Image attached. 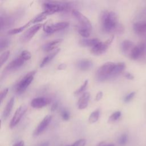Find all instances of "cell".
<instances>
[{"mask_svg":"<svg viewBox=\"0 0 146 146\" xmlns=\"http://www.w3.org/2000/svg\"><path fill=\"white\" fill-rule=\"evenodd\" d=\"M100 21L102 29L105 33L116 32L120 34L124 30L123 26L119 23L117 14L113 11H103L100 14Z\"/></svg>","mask_w":146,"mask_h":146,"instance_id":"6da1fadb","label":"cell"},{"mask_svg":"<svg viewBox=\"0 0 146 146\" xmlns=\"http://www.w3.org/2000/svg\"><path fill=\"white\" fill-rule=\"evenodd\" d=\"M116 63L108 62L102 65L97 70L96 76L99 81H105L112 78V74L115 67Z\"/></svg>","mask_w":146,"mask_h":146,"instance_id":"7a4b0ae2","label":"cell"},{"mask_svg":"<svg viewBox=\"0 0 146 146\" xmlns=\"http://www.w3.org/2000/svg\"><path fill=\"white\" fill-rule=\"evenodd\" d=\"M68 7H69V5L62 2L48 1L43 3L44 12L47 15L66 10Z\"/></svg>","mask_w":146,"mask_h":146,"instance_id":"3957f363","label":"cell"},{"mask_svg":"<svg viewBox=\"0 0 146 146\" xmlns=\"http://www.w3.org/2000/svg\"><path fill=\"white\" fill-rule=\"evenodd\" d=\"M36 73V71H31L27 73L19 82L17 86V92L21 94L31 84L34 79V76Z\"/></svg>","mask_w":146,"mask_h":146,"instance_id":"277c9868","label":"cell"},{"mask_svg":"<svg viewBox=\"0 0 146 146\" xmlns=\"http://www.w3.org/2000/svg\"><path fill=\"white\" fill-rule=\"evenodd\" d=\"M113 39V35H112L104 42H99L97 44L91 48V52L95 55H100L104 53L111 44Z\"/></svg>","mask_w":146,"mask_h":146,"instance_id":"5b68a950","label":"cell"},{"mask_svg":"<svg viewBox=\"0 0 146 146\" xmlns=\"http://www.w3.org/2000/svg\"><path fill=\"white\" fill-rule=\"evenodd\" d=\"M69 26V22H59L55 23H52L50 25H44L43 30L44 32L48 34H51L54 32L60 31L67 28Z\"/></svg>","mask_w":146,"mask_h":146,"instance_id":"8992f818","label":"cell"},{"mask_svg":"<svg viewBox=\"0 0 146 146\" xmlns=\"http://www.w3.org/2000/svg\"><path fill=\"white\" fill-rule=\"evenodd\" d=\"M72 14L78 21V22L80 24V26L86 27L90 30H91L92 25L91 22L86 16H84L80 11L76 10H73L72 11Z\"/></svg>","mask_w":146,"mask_h":146,"instance_id":"52a82bcc","label":"cell"},{"mask_svg":"<svg viewBox=\"0 0 146 146\" xmlns=\"http://www.w3.org/2000/svg\"><path fill=\"white\" fill-rule=\"evenodd\" d=\"M42 26V24L41 23H37L36 25H33L32 27L29 28L22 35L21 37V39L22 42H26L30 40L34 35L40 29Z\"/></svg>","mask_w":146,"mask_h":146,"instance_id":"ba28073f","label":"cell"},{"mask_svg":"<svg viewBox=\"0 0 146 146\" xmlns=\"http://www.w3.org/2000/svg\"><path fill=\"white\" fill-rule=\"evenodd\" d=\"M52 119V116L50 115H46L43 120L39 123V124L38 125L37 127L35 128L34 132V136H37L39 135L42 132L44 131V130L47 127L50 123L51 122Z\"/></svg>","mask_w":146,"mask_h":146,"instance_id":"9c48e42d","label":"cell"},{"mask_svg":"<svg viewBox=\"0 0 146 146\" xmlns=\"http://www.w3.org/2000/svg\"><path fill=\"white\" fill-rule=\"evenodd\" d=\"M26 108L22 106H20L19 108L17 109V110L15 112V113L14 116H13V118L10 121V127L11 128H14L15 126L17 125V124L19 122L21 119H22V116H23L24 113L26 112Z\"/></svg>","mask_w":146,"mask_h":146,"instance_id":"30bf717a","label":"cell"},{"mask_svg":"<svg viewBox=\"0 0 146 146\" xmlns=\"http://www.w3.org/2000/svg\"><path fill=\"white\" fill-rule=\"evenodd\" d=\"M50 102L51 99L48 98L38 97L33 99L30 103V105L34 108H41L48 104Z\"/></svg>","mask_w":146,"mask_h":146,"instance_id":"8fae6325","label":"cell"},{"mask_svg":"<svg viewBox=\"0 0 146 146\" xmlns=\"http://www.w3.org/2000/svg\"><path fill=\"white\" fill-rule=\"evenodd\" d=\"M145 48L146 44L144 43H140L139 45L135 46L129 55L130 58L133 60H136L140 58L142 52Z\"/></svg>","mask_w":146,"mask_h":146,"instance_id":"7c38bea8","label":"cell"},{"mask_svg":"<svg viewBox=\"0 0 146 146\" xmlns=\"http://www.w3.org/2000/svg\"><path fill=\"white\" fill-rule=\"evenodd\" d=\"M77 67L81 71L89 70L93 66L92 62L88 59H83L77 62Z\"/></svg>","mask_w":146,"mask_h":146,"instance_id":"4fadbf2b","label":"cell"},{"mask_svg":"<svg viewBox=\"0 0 146 146\" xmlns=\"http://www.w3.org/2000/svg\"><path fill=\"white\" fill-rule=\"evenodd\" d=\"M133 29L137 34H143L146 32V20L135 22L133 25Z\"/></svg>","mask_w":146,"mask_h":146,"instance_id":"5bb4252c","label":"cell"},{"mask_svg":"<svg viewBox=\"0 0 146 146\" xmlns=\"http://www.w3.org/2000/svg\"><path fill=\"white\" fill-rule=\"evenodd\" d=\"M90 97V94L88 92H84L82 94V95L79 99V100L77 103L78 108L79 109L83 110L86 108L87 107L89 102Z\"/></svg>","mask_w":146,"mask_h":146,"instance_id":"9a60e30c","label":"cell"},{"mask_svg":"<svg viewBox=\"0 0 146 146\" xmlns=\"http://www.w3.org/2000/svg\"><path fill=\"white\" fill-rule=\"evenodd\" d=\"M25 62V60L21 56H19L17 58L14 59V60H13L10 63H9V64L6 67V69L13 70L19 68Z\"/></svg>","mask_w":146,"mask_h":146,"instance_id":"2e32d148","label":"cell"},{"mask_svg":"<svg viewBox=\"0 0 146 146\" xmlns=\"http://www.w3.org/2000/svg\"><path fill=\"white\" fill-rule=\"evenodd\" d=\"M62 40H63L62 39L59 38L47 43L43 46V50L46 52H48V51L54 50V49L55 50L56 47H58V46L62 43Z\"/></svg>","mask_w":146,"mask_h":146,"instance_id":"e0dca14e","label":"cell"},{"mask_svg":"<svg viewBox=\"0 0 146 146\" xmlns=\"http://www.w3.org/2000/svg\"><path fill=\"white\" fill-rule=\"evenodd\" d=\"M134 43L129 40H124L121 44V49L125 54L129 55L131 50L135 47Z\"/></svg>","mask_w":146,"mask_h":146,"instance_id":"ac0fdd59","label":"cell"},{"mask_svg":"<svg viewBox=\"0 0 146 146\" xmlns=\"http://www.w3.org/2000/svg\"><path fill=\"white\" fill-rule=\"evenodd\" d=\"M14 104V98L12 97L7 102L2 113V118L3 120H6L9 115L10 114Z\"/></svg>","mask_w":146,"mask_h":146,"instance_id":"d6986e66","label":"cell"},{"mask_svg":"<svg viewBox=\"0 0 146 146\" xmlns=\"http://www.w3.org/2000/svg\"><path fill=\"white\" fill-rule=\"evenodd\" d=\"M99 42L100 40L97 38L84 39L80 40L79 44L83 47H91L92 48L97 44Z\"/></svg>","mask_w":146,"mask_h":146,"instance_id":"ffe728a7","label":"cell"},{"mask_svg":"<svg viewBox=\"0 0 146 146\" xmlns=\"http://www.w3.org/2000/svg\"><path fill=\"white\" fill-rule=\"evenodd\" d=\"M60 48L55 49L51 53H50V54L45 56L40 64V67H43L45 65H46L50 61H51L56 55V54H58V53L60 51Z\"/></svg>","mask_w":146,"mask_h":146,"instance_id":"44dd1931","label":"cell"},{"mask_svg":"<svg viewBox=\"0 0 146 146\" xmlns=\"http://www.w3.org/2000/svg\"><path fill=\"white\" fill-rule=\"evenodd\" d=\"M125 68V64L124 62H119L116 63L115 67L112 74V78L115 77L121 73Z\"/></svg>","mask_w":146,"mask_h":146,"instance_id":"7402d4cb","label":"cell"},{"mask_svg":"<svg viewBox=\"0 0 146 146\" xmlns=\"http://www.w3.org/2000/svg\"><path fill=\"white\" fill-rule=\"evenodd\" d=\"M31 23H32V22L30 20L29 22H28L27 23H26L25 25H24L22 26H21L19 27H18V28H15V29H13L10 30L8 31V34H9V35H14V34H18V33L22 32V31H23L25 29L29 27Z\"/></svg>","mask_w":146,"mask_h":146,"instance_id":"603a6c76","label":"cell"},{"mask_svg":"<svg viewBox=\"0 0 146 146\" xmlns=\"http://www.w3.org/2000/svg\"><path fill=\"white\" fill-rule=\"evenodd\" d=\"M100 115V111L99 109L95 110L92 112L91 113V114L88 117V121L90 123L92 124L95 122H96L99 117Z\"/></svg>","mask_w":146,"mask_h":146,"instance_id":"cb8c5ba5","label":"cell"},{"mask_svg":"<svg viewBox=\"0 0 146 146\" xmlns=\"http://www.w3.org/2000/svg\"><path fill=\"white\" fill-rule=\"evenodd\" d=\"M90 30L86 27L81 26L80 25L78 26V33L84 38H88L90 35Z\"/></svg>","mask_w":146,"mask_h":146,"instance_id":"d4e9b609","label":"cell"},{"mask_svg":"<svg viewBox=\"0 0 146 146\" xmlns=\"http://www.w3.org/2000/svg\"><path fill=\"white\" fill-rule=\"evenodd\" d=\"M47 16V14L44 11H43L42 13L39 14L35 17L33 18L31 21L32 22V23L41 22L42 21H43V20H44L46 18Z\"/></svg>","mask_w":146,"mask_h":146,"instance_id":"484cf974","label":"cell"},{"mask_svg":"<svg viewBox=\"0 0 146 146\" xmlns=\"http://www.w3.org/2000/svg\"><path fill=\"white\" fill-rule=\"evenodd\" d=\"M121 113L119 111H116V112H113L109 117L108 121L110 122V123H111V122H113V121H116L117 120H118L120 118V117L121 116Z\"/></svg>","mask_w":146,"mask_h":146,"instance_id":"4316f807","label":"cell"},{"mask_svg":"<svg viewBox=\"0 0 146 146\" xmlns=\"http://www.w3.org/2000/svg\"><path fill=\"white\" fill-rule=\"evenodd\" d=\"M88 80H86L84 81V82L83 83V84H82L80 86V87L74 92V95H79V94L83 93L86 90V89L87 87V85H88Z\"/></svg>","mask_w":146,"mask_h":146,"instance_id":"83f0119b","label":"cell"},{"mask_svg":"<svg viewBox=\"0 0 146 146\" xmlns=\"http://www.w3.org/2000/svg\"><path fill=\"white\" fill-rule=\"evenodd\" d=\"M10 51H4L1 55L0 57V65L2 66L7 60L8 58L9 57L10 55Z\"/></svg>","mask_w":146,"mask_h":146,"instance_id":"f1b7e54d","label":"cell"},{"mask_svg":"<svg viewBox=\"0 0 146 146\" xmlns=\"http://www.w3.org/2000/svg\"><path fill=\"white\" fill-rule=\"evenodd\" d=\"M128 140V136L126 134H123L120 136L118 140V143L120 146H124Z\"/></svg>","mask_w":146,"mask_h":146,"instance_id":"f546056e","label":"cell"},{"mask_svg":"<svg viewBox=\"0 0 146 146\" xmlns=\"http://www.w3.org/2000/svg\"><path fill=\"white\" fill-rule=\"evenodd\" d=\"M19 56H21L25 61H26V60H29L31 58V53L29 51H27V50H23V51H22L21 52V53Z\"/></svg>","mask_w":146,"mask_h":146,"instance_id":"4dcf8cb0","label":"cell"},{"mask_svg":"<svg viewBox=\"0 0 146 146\" xmlns=\"http://www.w3.org/2000/svg\"><path fill=\"white\" fill-rule=\"evenodd\" d=\"M61 116H62V117L63 120H68L70 119V115L69 112L66 109H64L62 111Z\"/></svg>","mask_w":146,"mask_h":146,"instance_id":"1f68e13d","label":"cell"},{"mask_svg":"<svg viewBox=\"0 0 146 146\" xmlns=\"http://www.w3.org/2000/svg\"><path fill=\"white\" fill-rule=\"evenodd\" d=\"M86 143V140L84 139H79L76 141L71 146H85Z\"/></svg>","mask_w":146,"mask_h":146,"instance_id":"d6a6232c","label":"cell"},{"mask_svg":"<svg viewBox=\"0 0 146 146\" xmlns=\"http://www.w3.org/2000/svg\"><path fill=\"white\" fill-rule=\"evenodd\" d=\"M135 94H136V92H134V91L129 93L128 95H127L125 96V98H124V102L127 103V102H129V101H131V100H132V99L135 96Z\"/></svg>","mask_w":146,"mask_h":146,"instance_id":"836d02e7","label":"cell"},{"mask_svg":"<svg viewBox=\"0 0 146 146\" xmlns=\"http://www.w3.org/2000/svg\"><path fill=\"white\" fill-rule=\"evenodd\" d=\"M8 91H9V88H6L1 91V94H0V100H1V102H2L3 99L6 97L7 94L8 93Z\"/></svg>","mask_w":146,"mask_h":146,"instance_id":"e575fe53","label":"cell"},{"mask_svg":"<svg viewBox=\"0 0 146 146\" xmlns=\"http://www.w3.org/2000/svg\"><path fill=\"white\" fill-rule=\"evenodd\" d=\"M8 40L6 39H1V44H0V48L1 50H2L3 48L6 47L8 45Z\"/></svg>","mask_w":146,"mask_h":146,"instance_id":"d590c367","label":"cell"},{"mask_svg":"<svg viewBox=\"0 0 146 146\" xmlns=\"http://www.w3.org/2000/svg\"><path fill=\"white\" fill-rule=\"evenodd\" d=\"M123 76L125 78H127V79H128L129 80H132V79H134V76L132 74H131L130 72H124Z\"/></svg>","mask_w":146,"mask_h":146,"instance_id":"8d00e7d4","label":"cell"},{"mask_svg":"<svg viewBox=\"0 0 146 146\" xmlns=\"http://www.w3.org/2000/svg\"><path fill=\"white\" fill-rule=\"evenodd\" d=\"M102 97H103V92L102 91H99L96 95L95 100L96 101H99V100H100L102 98Z\"/></svg>","mask_w":146,"mask_h":146,"instance_id":"74e56055","label":"cell"},{"mask_svg":"<svg viewBox=\"0 0 146 146\" xmlns=\"http://www.w3.org/2000/svg\"><path fill=\"white\" fill-rule=\"evenodd\" d=\"M66 67V64H64V63H62V64H60L58 67V70H62L65 69Z\"/></svg>","mask_w":146,"mask_h":146,"instance_id":"f35d334b","label":"cell"},{"mask_svg":"<svg viewBox=\"0 0 146 146\" xmlns=\"http://www.w3.org/2000/svg\"><path fill=\"white\" fill-rule=\"evenodd\" d=\"M25 145V143L23 141H20L17 143H15V144H14L13 146H24Z\"/></svg>","mask_w":146,"mask_h":146,"instance_id":"ab89813d","label":"cell"},{"mask_svg":"<svg viewBox=\"0 0 146 146\" xmlns=\"http://www.w3.org/2000/svg\"><path fill=\"white\" fill-rule=\"evenodd\" d=\"M57 107H58V103H54V104L52 106V107H51V111H55V110L56 109Z\"/></svg>","mask_w":146,"mask_h":146,"instance_id":"60d3db41","label":"cell"},{"mask_svg":"<svg viewBox=\"0 0 146 146\" xmlns=\"http://www.w3.org/2000/svg\"><path fill=\"white\" fill-rule=\"evenodd\" d=\"M107 144H106V143L105 141H102V142H100L98 145L97 146H107Z\"/></svg>","mask_w":146,"mask_h":146,"instance_id":"b9f144b4","label":"cell"},{"mask_svg":"<svg viewBox=\"0 0 146 146\" xmlns=\"http://www.w3.org/2000/svg\"><path fill=\"white\" fill-rule=\"evenodd\" d=\"M39 146H49V143L47 141H45L41 143Z\"/></svg>","mask_w":146,"mask_h":146,"instance_id":"7bdbcfd3","label":"cell"},{"mask_svg":"<svg viewBox=\"0 0 146 146\" xmlns=\"http://www.w3.org/2000/svg\"><path fill=\"white\" fill-rule=\"evenodd\" d=\"M107 146H115V145L113 144H107Z\"/></svg>","mask_w":146,"mask_h":146,"instance_id":"ee69618b","label":"cell"},{"mask_svg":"<svg viewBox=\"0 0 146 146\" xmlns=\"http://www.w3.org/2000/svg\"><path fill=\"white\" fill-rule=\"evenodd\" d=\"M68 146H71V145H68Z\"/></svg>","mask_w":146,"mask_h":146,"instance_id":"f6af8a7d","label":"cell"}]
</instances>
